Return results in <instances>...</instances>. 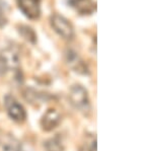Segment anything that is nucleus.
Instances as JSON below:
<instances>
[{"instance_id":"f257e3e1","label":"nucleus","mask_w":152,"mask_h":151,"mask_svg":"<svg viewBox=\"0 0 152 151\" xmlns=\"http://www.w3.org/2000/svg\"><path fill=\"white\" fill-rule=\"evenodd\" d=\"M69 99L72 106L79 111L80 113L88 115L90 113V103L88 92L82 85L75 84L70 88L69 91Z\"/></svg>"},{"instance_id":"f03ea898","label":"nucleus","mask_w":152,"mask_h":151,"mask_svg":"<svg viewBox=\"0 0 152 151\" xmlns=\"http://www.w3.org/2000/svg\"><path fill=\"white\" fill-rule=\"evenodd\" d=\"M50 23L53 30L63 39L70 41L74 38L75 33L72 23L63 15H60L59 13L52 14L50 18Z\"/></svg>"},{"instance_id":"7ed1b4c3","label":"nucleus","mask_w":152,"mask_h":151,"mask_svg":"<svg viewBox=\"0 0 152 151\" xmlns=\"http://www.w3.org/2000/svg\"><path fill=\"white\" fill-rule=\"evenodd\" d=\"M5 107L7 114L13 121L23 123L26 119V112L20 104L11 96L5 97Z\"/></svg>"},{"instance_id":"20e7f679","label":"nucleus","mask_w":152,"mask_h":151,"mask_svg":"<svg viewBox=\"0 0 152 151\" xmlns=\"http://www.w3.org/2000/svg\"><path fill=\"white\" fill-rule=\"evenodd\" d=\"M65 61L66 64L69 66L74 72L81 75L89 74L87 65L83 61L80 56L73 50H67L65 52Z\"/></svg>"},{"instance_id":"39448f33","label":"nucleus","mask_w":152,"mask_h":151,"mask_svg":"<svg viewBox=\"0 0 152 151\" xmlns=\"http://www.w3.org/2000/svg\"><path fill=\"white\" fill-rule=\"evenodd\" d=\"M18 6L29 19H38L41 15L42 0H16Z\"/></svg>"},{"instance_id":"423d86ee","label":"nucleus","mask_w":152,"mask_h":151,"mask_svg":"<svg viewBox=\"0 0 152 151\" xmlns=\"http://www.w3.org/2000/svg\"><path fill=\"white\" fill-rule=\"evenodd\" d=\"M19 65L18 55L11 50H4L0 53V74H5L9 70L18 69Z\"/></svg>"},{"instance_id":"0eeeda50","label":"nucleus","mask_w":152,"mask_h":151,"mask_svg":"<svg viewBox=\"0 0 152 151\" xmlns=\"http://www.w3.org/2000/svg\"><path fill=\"white\" fill-rule=\"evenodd\" d=\"M61 122L60 114L55 109H49L41 119V127L46 132L54 130Z\"/></svg>"},{"instance_id":"6e6552de","label":"nucleus","mask_w":152,"mask_h":151,"mask_svg":"<svg viewBox=\"0 0 152 151\" xmlns=\"http://www.w3.org/2000/svg\"><path fill=\"white\" fill-rule=\"evenodd\" d=\"M68 3L78 13L83 14V15L94 13L96 8L94 0H68Z\"/></svg>"},{"instance_id":"1a4fd4ad","label":"nucleus","mask_w":152,"mask_h":151,"mask_svg":"<svg viewBox=\"0 0 152 151\" xmlns=\"http://www.w3.org/2000/svg\"><path fill=\"white\" fill-rule=\"evenodd\" d=\"M23 97L31 104H37L44 103V101L46 99V94L36 90L35 88L28 87L23 91Z\"/></svg>"},{"instance_id":"9d476101","label":"nucleus","mask_w":152,"mask_h":151,"mask_svg":"<svg viewBox=\"0 0 152 151\" xmlns=\"http://www.w3.org/2000/svg\"><path fill=\"white\" fill-rule=\"evenodd\" d=\"M44 148L46 151H64L65 144L61 136L56 135L44 142Z\"/></svg>"},{"instance_id":"9b49d317","label":"nucleus","mask_w":152,"mask_h":151,"mask_svg":"<svg viewBox=\"0 0 152 151\" xmlns=\"http://www.w3.org/2000/svg\"><path fill=\"white\" fill-rule=\"evenodd\" d=\"M20 142L14 138L13 136H7L2 143V150L3 151H21Z\"/></svg>"},{"instance_id":"f8f14e48","label":"nucleus","mask_w":152,"mask_h":151,"mask_svg":"<svg viewBox=\"0 0 152 151\" xmlns=\"http://www.w3.org/2000/svg\"><path fill=\"white\" fill-rule=\"evenodd\" d=\"M18 33L20 34L21 36L26 40L28 42L31 43V44H36L37 43V35L35 33V31L31 28H29L28 26H18Z\"/></svg>"},{"instance_id":"ddd939ff","label":"nucleus","mask_w":152,"mask_h":151,"mask_svg":"<svg viewBox=\"0 0 152 151\" xmlns=\"http://www.w3.org/2000/svg\"><path fill=\"white\" fill-rule=\"evenodd\" d=\"M8 21V6L3 0H0V28L6 26Z\"/></svg>"},{"instance_id":"4468645a","label":"nucleus","mask_w":152,"mask_h":151,"mask_svg":"<svg viewBox=\"0 0 152 151\" xmlns=\"http://www.w3.org/2000/svg\"><path fill=\"white\" fill-rule=\"evenodd\" d=\"M79 151H96V140H94L90 146L87 144H83L82 146H80Z\"/></svg>"},{"instance_id":"2eb2a0df","label":"nucleus","mask_w":152,"mask_h":151,"mask_svg":"<svg viewBox=\"0 0 152 151\" xmlns=\"http://www.w3.org/2000/svg\"><path fill=\"white\" fill-rule=\"evenodd\" d=\"M21 151H33V150H28V149H26V147L24 146H21Z\"/></svg>"}]
</instances>
